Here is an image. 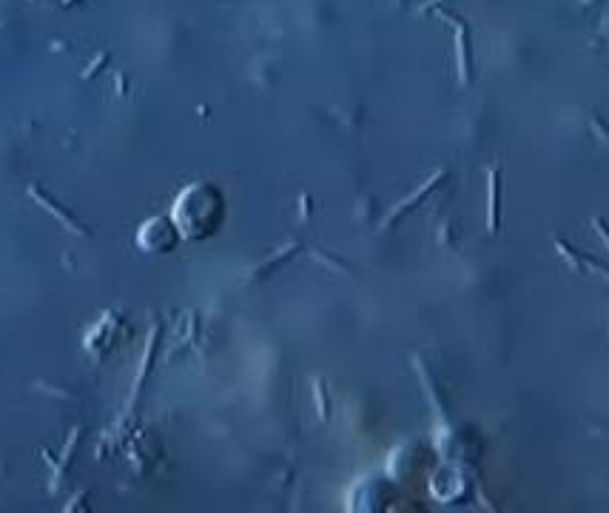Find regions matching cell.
Returning <instances> with one entry per match:
<instances>
[{
  "instance_id": "obj_2",
  "label": "cell",
  "mask_w": 609,
  "mask_h": 513,
  "mask_svg": "<svg viewBox=\"0 0 609 513\" xmlns=\"http://www.w3.org/2000/svg\"><path fill=\"white\" fill-rule=\"evenodd\" d=\"M106 63H108V52H103V55L97 57V63H94V66H89V71H83V80H92V77H94V74H97V71H100Z\"/></svg>"
},
{
  "instance_id": "obj_1",
  "label": "cell",
  "mask_w": 609,
  "mask_h": 513,
  "mask_svg": "<svg viewBox=\"0 0 609 513\" xmlns=\"http://www.w3.org/2000/svg\"><path fill=\"white\" fill-rule=\"evenodd\" d=\"M29 194H31V197H34V200H37V203H40L43 208H46V211H52L55 217H57V220H60V223H63V226H66L69 231H74V234H80V237H89V234H92L89 228H85V226H83V223H80V220L74 217V214H69L66 208H60V203H57V200H55L52 194L40 191L37 186H31V189H29Z\"/></svg>"
}]
</instances>
